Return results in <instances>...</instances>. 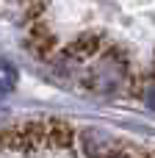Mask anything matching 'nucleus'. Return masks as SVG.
Segmentation results:
<instances>
[{
	"mask_svg": "<svg viewBox=\"0 0 155 158\" xmlns=\"http://www.w3.org/2000/svg\"><path fill=\"white\" fill-rule=\"evenodd\" d=\"M80 89L155 111V0H86L50 58Z\"/></svg>",
	"mask_w": 155,
	"mask_h": 158,
	"instance_id": "f257e3e1",
	"label": "nucleus"
},
{
	"mask_svg": "<svg viewBox=\"0 0 155 158\" xmlns=\"http://www.w3.org/2000/svg\"><path fill=\"white\" fill-rule=\"evenodd\" d=\"M25 133L39 158H155V144L64 119L28 122Z\"/></svg>",
	"mask_w": 155,
	"mask_h": 158,
	"instance_id": "f03ea898",
	"label": "nucleus"
}]
</instances>
